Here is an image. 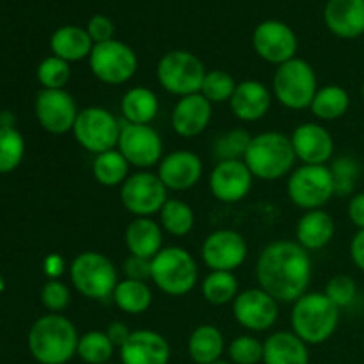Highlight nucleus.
<instances>
[{
  "instance_id": "8fccbe9b",
  "label": "nucleus",
  "mask_w": 364,
  "mask_h": 364,
  "mask_svg": "<svg viewBox=\"0 0 364 364\" xmlns=\"http://www.w3.org/2000/svg\"><path fill=\"white\" fill-rule=\"evenodd\" d=\"M66 269V262L60 255H48L43 262V270L48 276V279H59Z\"/></svg>"
},
{
  "instance_id": "864d4df0",
  "label": "nucleus",
  "mask_w": 364,
  "mask_h": 364,
  "mask_svg": "<svg viewBox=\"0 0 364 364\" xmlns=\"http://www.w3.org/2000/svg\"><path fill=\"white\" fill-rule=\"evenodd\" d=\"M212 364H233V363H228V361H223V359H220V361H215V363H212Z\"/></svg>"
},
{
  "instance_id": "393cba45",
  "label": "nucleus",
  "mask_w": 364,
  "mask_h": 364,
  "mask_svg": "<svg viewBox=\"0 0 364 364\" xmlns=\"http://www.w3.org/2000/svg\"><path fill=\"white\" fill-rule=\"evenodd\" d=\"M124 244L130 255L153 259L164 249L162 226L151 217H135L124 231Z\"/></svg>"
},
{
  "instance_id": "c756f323",
  "label": "nucleus",
  "mask_w": 364,
  "mask_h": 364,
  "mask_svg": "<svg viewBox=\"0 0 364 364\" xmlns=\"http://www.w3.org/2000/svg\"><path fill=\"white\" fill-rule=\"evenodd\" d=\"M188 355L196 364H212L220 361L224 354V336L215 326H199L188 338Z\"/></svg>"
},
{
  "instance_id": "0eeeda50",
  "label": "nucleus",
  "mask_w": 364,
  "mask_h": 364,
  "mask_svg": "<svg viewBox=\"0 0 364 364\" xmlns=\"http://www.w3.org/2000/svg\"><path fill=\"white\" fill-rule=\"evenodd\" d=\"M318 91L316 73L308 60L294 57L277 66L272 78V96L290 110L309 109Z\"/></svg>"
},
{
  "instance_id": "423d86ee",
  "label": "nucleus",
  "mask_w": 364,
  "mask_h": 364,
  "mask_svg": "<svg viewBox=\"0 0 364 364\" xmlns=\"http://www.w3.org/2000/svg\"><path fill=\"white\" fill-rule=\"evenodd\" d=\"M70 277L75 290L91 301L112 299L119 283L112 259L96 251H85L75 256L70 265Z\"/></svg>"
},
{
  "instance_id": "49530a36",
  "label": "nucleus",
  "mask_w": 364,
  "mask_h": 364,
  "mask_svg": "<svg viewBox=\"0 0 364 364\" xmlns=\"http://www.w3.org/2000/svg\"><path fill=\"white\" fill-rule=\"evenodd\" d=\"M123 272L124 279L144 281V283H148L151 279V259L139 258V256L130 255L123 262Z\"/></svg>"
},
{
  "instance_id": "4be33fe9",
  "label": "nucleus",
  "mask_w": 364,
  "mask_h": 364,
  "mask_svg": "<svg viewBox=\"0 0 364 364\" xmlns=\"http://www.w3.org/2000/svg\"><path fill=\"white\" fill-rule=\"evenodd\" d=\"M213 105L201 95L183 96L171 112V127L180 137L192 139L201 135L212 121Z\"/></svg>"
},
{
  "instance_id": "a18cd8bd",
  "label": "nucleus",
  "mask_w": 364,
  "mask_h": 364,
  "mask_svg": "<svg viewBox=\"0 0 364 364\" xmlns=\"http://www.w3.org/2000/svg\"><path fill=\"white\" fill-rule=\"evenodd\" d=\"M87 34L91 36L92 43L100 45V43H107L114 39V23L109 16L105 14H95L87 23Z\"/></svg>"
},
{
  "instance_id": "c85d7f7f",
  "label": "nucleus",
  "mask_w": 364,
  "mask_h": 364,
  "mask_svg": "<svg viewBox=\"0 0 364 364\" xmlns=\"http://www.w3.org/2000/svg\"><path fill=\"white\" fill-rule=\"evenodd\" d=\"M159 96L144 85L128 89L121 98V114L124 121L132 124H151L159 116Z\"/></svg>"
},
{
  "instance_id": "9d476101",
  "label": "nucleus",
  "mask_w": 364,
  "mask_h": 364,
  "mask_svg": "<svg viewBox=\"0 0 364 364\" xmlns=\"http://www.w3.org/2000/svg\"><path fill=\"white\" fill-rule=\"evenodd\" d=\"M121 127L116 116L103 107H85L78 112L73 127V137L78 146L92 155H102L117 148Z\"/></svg>"
},
{
  "instance_id": "2eb2a0df",
  "label": "nucleus",
  "mask_w": 364,
  "mask_h": 364,
  "mask_svg": "<svg viewBox=\"0 0 364 364\" xmlns=\"http://www.w3.org/2000/svg\"><path fill=\"white\" fill-rule=\"evenodd\" d=\"M233 316L244 329L265 333L279 318V302L263 288H249L240 291L233 301Z\"/></svg>"
},
{
  "instance_id": "3c124183",
  "label": "nucleus",
  "mask_w": 364,
  "mask_h": 364,
  "mask_svg": "<svg viewBox=\"0 0 364 364\" xmlns=\"http://www.w3.org/2000/svg\"><path fill=\"white\" fill-rule=\"evenodd\" d=\"M350 258L354 265L364 272V230H358L350 242Z\"/></svg>"
},
{
  "instance_id": "20e7f679",
  "label": "nucleus",
  "mask_w": 364,
  "mask_h": 364,
  "mask_svg": "<svg viewBox=\"0 0 364 364\" xmlns=\"http://www.w3.org/2000/svg\"><path fill=\"white\" fill-rule=\"evenodd\" d=\"M244 162L255 178L276 181L287 174H291L297 155L288 135L281 132H263L252 137Z\"/></svg>"
},
{
  "instance_id": "e433bc0d",
  "label": "nucleus",
  "mask_w": 364,
  "mask_h": 364,
  "mask_svg": "<svg viewBox=\"0 0 364 364\" xmlns=\"http://www.w3.org/2000/svg\"><path fill=\"white\" fill-rule=\"evenodd\" d=\"M25 155L23 135L14 127H0V174L18 169Z\"/></svg>"
},
{
  "instance_id": "58836bf2",
  "label": "nucleus",
  "mask_w": 364,
  "mask_h": 364,
  "mask_svg": "<svg viewBox=\"0 0 364 364\" xmlns=\"http://www.w3.org/2000/svg\"><path fill=\"white\" fill-rule=\"evenodd\" d=\"M237 82L228 71L212 70L206 71L205 80L201 85V95L208 100L210 103H224L230 102L237 89Z\"/></svg>"
},
{
  "instance_id": "f8f14e48",
  "label": "nucleus",
  "mask_w": 364,
  "mask_h": 364,
  "mask_svg": "<svg viewBox=\"0 0 364 364\" xmlns=\"http://www.w3.org/2000/svg\"><path fill=\"white\" fill-rule=\"evenodd\" d=\"M167 187L162 183L159 174L151 171H139L130 174L121 185L119 198L127 212L135 217H153L160 213L166 205Z\"/></svg>"
},
{
  "instance_id": "f3484780",
  "label": "nucleus",
  "mask_w": 364,
  "mask_h": 364,
  "mask_svg": "<svg viewBox=\"0 0 364 364\" xmlns=\"http://www.w3.org/2000/svg\"><path fill=\"white\" fill-rule=\"evenodd\" d=\"M252 46L263 60L281 66L294 59L299 41L295 32L287 23L279 20H265L255 28Z\"/></svg>"
},
{
  "instance_id": "2f4dec72",
  "label": "nucleus",
  "mask_w": 364,
  "mask_h": 364,
  "mask_svg": "<svg viewBox=\"0 0 364 364\" xmlns=\"http://www.w3.org/2000/svg\"><path fill=\"white\" fill-rule=\"evenodd\" d=\"M350 107V95L341 85H326L316 91L315 100L311 103V112L318 119L336 121L347 114Z\"/></svg>"
},
{
  "instance_id": "6e6d98bb",
  "label": "nucleus",
  "mask_w": 364,
  "mask_h": 364,
  "mask_svg": "<svg viewBox=\"0 0 364 364\" xmlns=\"http://www.w3.org/2000/svg\"><path fill=\"white\" fill-rule=\"evenodd\" d=\"M107 364H112V363H107Z\"/></svg>"
},
{
  "instance_id": "6ab92c4d",
  "label": "nucleus",
  "mask_w": 364,
  "mask_h": 364,
  "mask_svg": "<svg viewBox=\"0 0 364 364\" xmlns=\"http://www.w3.org/2000/svg\"><path fill=\"white\" fill-rule=\"evenodd\" d=\"M156 174L167 191H191L203 176V160L191 149H176L169 155H164Z\"/></svg>"
},
{
  "instance_id": "a878e982",
  "label": "nucleus",
  "mask_w": 364,
  "mask_h": 364,
  "mask_svg": "<svg viewBox=\"0 0 364 364\" xmlns=\"http://www.w3.org/2000/svg\"><path fill=\"white\" fill-rule=\"evenodd\" d=\"M265 364H309V345L291 331L274 333L263 341Z\"/></svg>"
},
{
  "instance_id": "cd10ccee",
  "label": "nucleus",
  "mask_w": 364,
  "mask_h": 364,
  "mask_svg": "<svg viewBox=\"0 0 364 364\" xmlns=\"http://www.w3.org/2000/svg\"><path fill=\"white\" fill-rule=\"evenodd\" d=\"M95 43L87 31L78 25H64L59 27L50 38V50L52 55L64 59L66 63H78L91 55Z\"/></svg>"
},
{
  "instance_id": "09e8293b",
  "label": "nucleus",
  "mask_w": 364,
  "mask_h": 364,
  "mask_svg": "<svg viewBox=\"0 0 364 364\" xmlns=\"http://www.w3.org/2000/svg\"><path fill=\"white\" fill-rule=\"evenodd\" d=\"M107 336H109V340L112 341L114 347L121 348L124 343H127V340L130 338L132 331L128 329L127 323L123 322H110L109 327H107Z\"/></svg>"
},
{
  "instance_id": "ea45409f",
  "label": "nucleus",
  "mask_w": 364,
  "mask_h": 364,
  "mask_svg": "<svg viewBox=\"0 0 364 364\" xmlns=\"http://www.w3.org/2000/svg\"><path fill=\"white\" fill-rule=\"evenodd\" d=\"M70 78V63L55 55L46 57L38 66V80L43 85V89H64Z\"/></svg>"
},
{
  "instance_id": "a211bd4d",
  "label": "nucleus",
  "mask_w": 364,
  "mask_h": 364,
  "mask_svg": "<svg viewBox=\"0 0 364 364\" xmlns=\"http://www.w3.org/2000/svg\"><path fill=\"white\" fill-rule=\"evenodd\" d=\"M255 176L245 166L244 160H224L217 162L210 174V191L212 196L220 203L235 205L242 201L251 192Z\"/></svg>"
},
{
  "instance_id": "ddd939ff",
  "label": "nucleus",
  "mask_w": 364,
  "mask_h": 364,
  "mask_svg": "<svg viewBox=\"0 0 364 364\" xmlns=\"http://www.w3.org/2000/svg\"><path fill=\"white\" fill-rule=\"evenodd\" d=\"M117 149L130 167L151 169L164 159V141L151 124L124 123L121 127Z\"/></svg>"
},
{
  "instance_id": "a19ab883",
  "label": "nucleus",
  "mask_w": 364,
  "mask_h": 364,
  "mask_svg": "<svg viewBox=\"0 0 364 364\" xmlns=\"http://www.w3.org/2000/svg\"><path fill=\"white\" fill-rule=\"evenodd\" d=\"M336 196H354L355 181L359 176V164L352 156H340L331 166Z\"/></svg>"
},
{
  "instance_id": "bb28decb",
  "label": "nucleus",
  "mask_w": 364,
  "mask_h": 364,
  "mask_svg": "<svg viewBox=\"0 0 364 364\" xmlns=\"http://www.w3.org/2000/svg\"><path fill=\"white\" fill-rule=\"evenodd\" d=\"M336 233V224L333 217L323 210H309L299 219L295 235L297 244L302 245L308 252L320 251L331 244Z\"/></svg>"
},
{
  "instance_id": "473e14b6",
  "label": "nucleus",
  "mask_w": 364,
  "mask_h": 364,
  "mask_svg": "<svg viewBox=\"0 0 364 364\" xmlns=\"http://www.w3.org/2000/svg\"><path fill=\"white\" fill-rule=\"evenodd\" d=\"M92 176L103 187H121L130 176V164L121 155L119 149H110L95 156Z\"/></svg>"
},
{
  "instance_id": "6e6552de",
  "label": "nucleus",
  "mask_w": 364,
  "mask_h": 364,
  "mask_svg": "<svg viewBox=\"0 0 364 364\" xmlns=\"http://www.w3.org/2000/svg\"><path fill=\"white\" fill-rule=\"evenodd\" d=\"M205 75V64L198 55L187 50H173L164 53L156 66L159 84L167 92L180 98L201 92Z\"/></svg>"
},
{
  "instance_id": "f257e3e1",
  "label": "nucleus",
  "mask_w": 364,
  "mask_h": 364,
  "mask_svg": "<svg viewBox=\"0 0 364 364\" xmlns=\"http://www.w3.org/2000/svg\"><path fill=\"white\" fill-rule=\"evenodd\" d=\"M313 277L309 252L294 240L270 242L256 262V279L259 288L277 302H291L308 294Z\"/></svg>"
},
{
  "instance_id": "de8ad7c7",
  "label": "nucleus",
  "mask_w": 364,
  "mask_h": 364,
  "mask_svg": "<svg viewBox=\"0 0 364 364\" xmlns=\"http://www.w3.org/2000/svg\"><path fill=\"white\" fill-rule=\"evenodd\" d=\"M348 219L358 230H364V192H358L348 201Z\"/></svg>"
},
{
  "instance_id": "dca6fc26",
  "label": "nucleus",
  "mask_w": 364,
  "mask_h": 364,
  "mask_svg": "<svg viewBox=\"0 0 364 364\" xmlns=\"http://www.w3.org/2000/svg\"><path fill=\"white\" fill-rule=\"evenodd\" d=\"M249 245L244 235L235 230H217L205 238L201 258L210 270L235 272L245 263Z\"/></svg>"
},
{
  "instance_id": "4468645a",
  "label": "nucleus",
  "mask_w": 364,
  "mask_h": 364,
  "mask_svg": "<svg viewBox=\"0 0 364 364\" xmlns=\"http://www.w3.org/2000/svg\"><path fill=\"white\" fill-rule=\"evenodd\" d=\"M34 112L48 134L64 135L73 132L80 110L66 89H41L36 96Z\"/></svg>"
},
{
  "instance_id": "39448f33",
  "label": "nucleus",
  "mask_w": 364,
  "mask_h": 364,
  "mask_svg": "<svg viewBox=\"0 0 364 364\" xmlns=\"http://www.w3.org/2000/svg\"><path fill=\"white\" fill-rule=\"evenodd\" d=\"M198 262L183 247H164L151 259V281L169 297H183L191 294L198 284Z\"/></svg>"
},
{
  "instance_id": "5fc2aeb1",
  "label": "nucleus",
  "mask_w": 364,
  "mask_h": 364,
  "mask_svg": "<svg viewBox=\"0 0 364 364\" xmlns=\"http://www.w3.org/2000/svg\"><path fill=\"white\" fill-rule=\"evenodd\" d=\"M361 96H363V100H364V84H363V87H361Z\"/></svg>"
},
{
  "instance_id": "7c9ffc66",
  "label": "nucleus",
  "mask_w": 364,
  "mask_h": 364,
  "mask_svg": "<svg viewBox=\"0 0 364 364\" xmlns=\"http://www.w3.org/2000/svg\"><path fill=\"white\" fill-rule=\"evenodd\" d=\"M112 301L127 315H142L151 308L153 291L144 281L123 279L117 283L112 294Z\"/></svg>"
},
{
  "instance_id": "7ed1b4c3",
  "label": "nucleus",
  "mask_w": 364,
  "mask_h": 364,
  "mask_svg": "<svg viewBox=\"0 0 364 364\" xmlns=\"http://www.w3.org/2000/svg\"><path fill=\"white\" fill-rule=\"evenodd\" d=\"M291 333L304 343L322 345L333 338L340 326V308L326 294L308 291L294 302L290 315Z\"/></svg>"
},
{
  "instance_id": "79ce46f5",
  "label": "nucleus",
  "mask_w": 364,
  "mask_h": 364,
  "mask_svg": "<svg viewBox=\"0 0 364 364\" xmlns=\"http://www.w3.org/2000/svg\"><path fill=\"white\" fill-rule=\"evenodd\" d=\"M228 355L233 364H258L263 361V343L251 334H242L231 341Z\"/></svg>"
},
{
  "instance_id": "4c0bfd02",
  "label": "nucleus",
  "mask_w": 364,
  "mask_h": 364,
  "mask_svg": "<svg viewBox=\"0 0 364 364\" xmlns=\"http://www.w3.org/2000/svg\"><path fill=\"white\" fill-rule=\"evenodd\" d=\"M251 141L252 135L245 128H233V130L217 137L215 144H213V153L219 159V162H224V160H244Z\"/></svg>"
},
{
  "instance_id": "72a5a7b5",
  "label": "nucleus",
  "mask_w": 364,
  "mask_h": 364,
  "mask_svg": "<svg viewBox=\"0 0 364 364\" xmlns=\"http://www.w3.org/2000/svg\"><path fill=\"white\" fill-rule=\"evenodd\" d=\"M201 294L206 302L213 306L233 304L238 290V279L235 272H223V270H210L208 276L201 283Z\"/></svg>"
},
{
  "instance_id": "412c9836",
  "label": "nucleus",
  "mask_w": 364,
  "mask_h": 364,
  "mask_svg": "<svg viewBox=\"0 0 364 364\" xmlns=\"http://www.w3.org/2000/svg\"><path fill=\"white\" fill-rule=\"evenodd\" d=\"M121 364H169L171 345L151 329L132 331L127 343L119 348Z\"/></svg>"
},
{
  "instance_id": "5701e85b",
  "label": "nucleus",
  "mask_w": 364,
  "mask_h": 364,
  "mask_svg": "<svg viewBox=\"0 0 364 364\" xmlns=\"http://www.w3.org/2000/svg\"><path fill=\"white\" fill-rule=\"evenodd\" d=\"M272 98V91L263 82L244 80L237 85L230 100L231 112L244 123H255L269 114Z\"/></svg>"
},
{
  "instance_id": "aec40b11",
  "label": "nucleus",
  "mask_w": 364,
  "mask_h": 364,
  "mask_svg": "<svg viewBox=\"0 0 364 364\" xmlns=\"http://www.w3.org/2000/svg\"><path fill=\"white\" fill-rule=\"evenodd\" d=\"M291 146L306 166H326L334 153V139L326 127L318 123L299 124L290 135Z\"/></svg>"
},
{
  "instance_id": "1a4fd4ad",
  "label": "nucleus",
  "mask_w": 364,
  "mask_h": 364,
  "mask_svg": "<svg viewBox=\"0 0 364 364\" xmlns=\"http://www.w3.org/2000/svg\"><path fill=\"white\" fill-rule=\"evenodd\" d=\"M287 192L290 201L299 208L306 210V212L322 210L336 196L331 167L302 164L301 167L291 171L287 183Z\"/></svg>"
},
{
  "instance_id": "f704fd0d",
  "label": "nucleus",
  "mask_w": 364,
  "mask_h": 364,
  "mask_svg": "<svg viewBox=\"0 0 364 364\" xmlns=\"http://www.w3.org/2000/svg\"><path fill=\"white\" fill-rule=\"evenodd\" d=\"M160 226L173 237H187L196 224V213L188 203L181 199H167L160 210Z\"/></svg>"
},
{
  "instance_id": "f03ea898",
  "label": "nucleus",
  "mask_w": 364,
  "mask_h": 364,
  "mask_svg": "<svg viewBox=\"0 0 364 364\" xmlns=\"http://www.w3.org/2000/svg\"><path fill=\"white\" fill-rule=\"evenodd\" d=\"M78 340V331L70 318L48 313L32 323L27 345L39 364H66L77 355Z\"/></svg>"
},
{
  "instance_id": "603ef678",
  "label": "nucleus",
  "mask_w": 364,
  "mask_h": 364,
  "mask_svg": "<svg viewBox=\"0 0 364 364\" xmlns=\"http://www.w3.org/2000/svg\"><path fill=\"white\" fill-rule=\"evenodd\" d=\"M4 288H6V281H4V277L0 276V294L4 291Z\"/></svg>"
},
{
  "instance_id": "37998d69",
  "label": "nucleus",
  "mask_w": 364,
  "mask_h": 364,
  "mask_svg": "<svg viewBox=\"0 0 364 364\" xmlns=\"http://www.w3.org/2000/svg\"><path fill=\"white\" fill-rule=\"evenodd\" d=\"M323 294L329 297V301L333 302L338 308H347L354 302L355 295H358V284L352 279L350 276H345V274H338L333 279L327 283L326 291Z\"/></svg>"
},
{
  "instance_id": "9b49d317",
  "label": "nucleus",
  "mask_w": 364,
  "mask_h": 364,
  "mask_svg": "<svg viewBox=\"0 0 364 364\" xmlns=\"http://www.w3.org/2000/svg\"><path fill=\"white\" fill-rule=\"evenodd\" d=\"M91 73L107 85H121L135 77L139 68L137 53L123 41L110 39L95 45L89 55Z\"/></svg>"
},
{
  "instance_id": "b1692460",
  "label": "nucleus",
  "mask_w": 364,
  "mask_h": 364,
  "mask_svg": "<svg viewBox=\"0 0 364 364\" xmlns=\"http://www.w3.org/2000/svg\"><path fill=\"white\" fill-rule=\"evenodd\" d=\"M327 28L341 39L364 34V0H329L323 9Z\"/></svg>"
},
{
  "instance_id": "c03bdc74",
  "label": "nucleus",
  "mask_w": 364,
  "mask_h": 364,
  "mask_svg": "<svg viewBox=\"0 0 364 364\" xmlns=\"http://www.w3.org/2000/svg\"><path fill=\"white\" fill-rule=\"evenodd\" d=\"M71 291L63 281L48 279L41 288V304L50 313H60L70 306Z\"/></svg>"
},
{
  "instance_id": "c9c22d12",
  "label": "nucleus",
  "mask_w": 364,
  "mask_h": 364,
  "mask_svg": "<svg viewBox=\"0 0 364 364\" xmlns=\"http://www.w3.org/2000/svg\"><path fill=\"white\" fill-rule=\"evenodd\" d=\"M114 350L116 347L105 331H89L78 340L77 355L85 364H107L112 359Z\"/></svg>"
}]
</instances>
